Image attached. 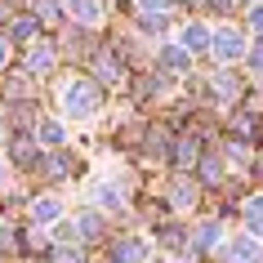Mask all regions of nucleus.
I'll use <instances>...</instances> for the list:
<instances>
[{
    "label": "nucleus",
    "mask_w": 263,
    "mask_h": 263,
    "mask_svg": "<svg viewBox=\"0 0 263 263\" xmlns=\"http://www.w3.org/2000/svg\"><path fill=\"white\" fill-rule=\"evenodd\" d=\"M98 103H103V94H98L94 81H76L67 89V116H76V121H85V116H94Z\"/></svg>",
    "instance_id": "f257e3e1"
},
{
    "label": "nucleus",
    "mask_w": 263,
    "mask_h": 263,
    "mask_svg": "<svg viewBox=\"0 0 263 263\" xmlns=\"http://www.w3.org/2000/svg\"><path fill=\"white\" fill-rule=\"evenodd\" d=\"M205 49H214V58H219V63H232V58H241V49H246V45H241V31L223 27L219 36H210Z\"/></svg>",
    "instance_id": "f03ea898"
},
{
    "label": "nucleus",
    "mask_w": 263,
    "mask_h": 263,
    "mask_svg": "<svg viewBox=\"0 0 263 263\" xmlns=\"http://www.w3.org/2000/svg\"><path fill=\"white\" fill-rule=\"evenodd\" d=\"M228 254H232V263H259V241L254 236H241V241L228 246Z\"/></svg>",
    "instance_id": "7ed1b4c3"
},
{
    "label": "nucleus",
    "mask_w": 263,
    "mask_h": 263,
    "mask_svg": "<svg viewBox=\"0 0 263 263\" xmlns=\"http://www.w3.org/2000/svg\"><path fill=\"white\" fill-rule=\"evenodd\" d=\"M219 232H223L219 223H201V228L192 232V254H201V250H210L214 241H219Z\"/></svg>",
    "instance_id": "20e7f679"
},
{
    "label": "nucleus",
    "mask_w": 263,
    "mask_h": 263,
    "mask_svg": "<svg viewBox=\"0 0 263 263\" xmlns=\"http://www.w3.org/2000/svg\"><path fill=\"white\" fill-rule=\"evenodd\" d=\"M214 94L219 98H236L241 94V76H236V71H219V76H214Z\"/></svg>",
    "instance_id": "39448f33"
},
{
    "label": "nucleus",
    "mask_w": 263,
    "mask_h": 263,
    "mask_svg": "<svg viewBox=\"0 0 263 263\" xmlns=\"http://www.w3.org/2000/svg\"><path fill=\"white\" fill-rule=\"evenodd\" d=\"M147 259V246L143 241H121L116 246V263H143Z\"/></svg>",
    "instance_id": "423d86ee"
},
{
    "label": "nucleus",
    "mask_w": 263,
    "mask_h": 263,
    "mask_svg": "<svg viewBox=\"0 0 263 263\" xmlns=\"http://www.w3.org/2000/svg\"><path fill=\"white\" fill-rule=\"evenodd\" d=\"M71 232H76V236H85V241H94V236H103V219H98V214H81Z\"/></svg>",
    "instance_id": "0eeeda50"
},
{
    "label": "nucleus",
    "mask_w": 263,
    "mask_h": 263,
    "mask_svg": "<svg viewBox=\"0 0 263 263\" xmlns=\"http://www.w3.org/2000/svg\"><path fill=\"white\" fill-rule=\"evenodd\" d=\"M205 45H210L205 27H196V23H192V27L183 31V54H196V49H205Z\"/></svg>",
    "instance_id": "6e6552de"
},
{
    "label": "nucleus",
    "mask_w": 263,
    "mask_h": 263,
    "mask_svg": "<svg viewBox=\"0 0 263 263\" xmlns=\"http://www.w3.org/2000/svg\"><path fill=\"white\" fill-rule=\"evenodd\" d=\"M31 71H36V76H45V71L54 67V49H49V45H41V49H31V63H27Z\"/></svg>",
    "instance_id": "1a4fd4ad"
},
{
    "label": "nucleus",
    "mask_w": 263,
    "mask_h": 263,
    "mask_svg": "<svg viewBox=\"0 0 263 263\" xmlns=\"http://www.w3.org/2000/svg\"><path fill=\"white\" fill-rule=\"evenodd\" d=\"M67 9L81 18V23H98V0H67Z\"/></svg>",
    "instance_id": "9d476101"
},
{
    "label": "nucleus",
    "mask_w": 263,
    "mask_h": 263,
    "mask_svg": "<svg viewBox=\"0 0 263 263\" xmlns=\"http://www.w3.org/2000/svg\"><path fill=\"white\" fill-rule=\"evenodd\" d=\"M31 214H36V223H54L58 214H63V205H58V201H36Z\"/></svg>",
    "instance_id": "9b49d317"
},
{
    "label": "nucleus",
    "mask_w": 263,
    "mask_h": 263,
    "mask_svg": "<svg viewBox=\"0 0 263 263\" xmlns=\"http://www.w3.org/2000/svg\"><path fill=\"white\" fill-rule=\"evenodd\" d=\"M196 156H201V139H183L179 143V165H192Z\"/></svg>",
    "instance_id": "f8f14e48"
},
{
    "label": "nucleus",
    "mask_w": 263,
    "mask_h": 263,
    "mask_svg": "<svg viewBox=\"0 0 263 263\" xmlns=\"http://www.w3.org/2000/svg\"><path fill=\"white\" fill-rule=\"evenodd\" d=\"M201 179H205V183H219V179H223V161H219V156H205V165H201Z\"/></svg>",
    "instance_id": "ddd939ff"
},
{
    "label": "nucleus",
    "mask_w": 263,
    "mask_h": 263,
    "mask_svg": "<svg viewBox=\"0 0 263 263\" xmlns=\"http://www.w3.org/2000/svg\"><path fill=\"white\" fill-rule=\"evenodd\" d=\"M98 201H103V205H111V210H121L125 192H116V187H111V183H103V187H98Z\"/></svg>",
    "instance_id": "4468645a"
},
{
    "label": "nucleus",
    "mask_w": 263,
    "mask_h": 263,
    "mask_svg": "<svg viewBox=\"0 0 263 263\" xmlns=\"http://www.w3.org/2000/svg\"><path fill=\"white\" fill-rule=\"evenodd\" d=\"M174 187H179V192H174V205H192L196 201V183L183 179V183H174Z\"/></svg>",
    "instance_id": "2eb2a0df"
},
{
    "label": "nucleus",
    "mask_w": 263,
    "mask_h": 263,
    "mask_svg": "<svg viewBox=\"0 0 263 263\" xmlns=\"http://www.w3.org/2000/svg\"><path fill=\"white\" fill-rule=\"evenodd\" d=\"M31 31H36V23H31V18H18L14 27H9V36H14V41H27Z\"/></svg>",
    "instance_id": "dca6fc26"
},
{
    "label": "nucleus",
    "mask_w": 263,
    "mask_h": 263,
    "mask_svg": "<svg viewBox=\"0 0 263 263\" xmlns=\"http://www.w3.org/2000/svg\"><path fill=\"white\" fill-rule=\"evenodd\" d=\"M161 63H165V67H187V54H183V49H174V45H170L165 54H161Z\"/></svg>",
    "instance_id": "f3484780"
},
{
    "label": "nucleus",
    "mask_w": 263,
    "mask_h": 263,
    "mask_svg": "<svg viewBox=\"0 0 263 263\" xmlns=\"http://www.w3.org/2000/svg\"><path fill=\"white\" fill-rule=\"evenodd\" d=\"M41 139H45V143H63V125L45 121V125H41Z\"/></svg>",
    "instance_id": "a211bd4d"
},
{
    "label": "nucleus",
    "mask_w": 263,
    "mask_h": 263,
    "mask_svg": "<svg viewBox=\"0 0 263 263\" xmlns=\"http://www.w3.org/2000/svg\"><path fill=\"white\" fill-rule=\"evenodd\" d=\"M36 14L54 23V18H58V0H36Z\"/></svg>",
    "instance_id": "6ab92c4d"
},
{
    "label": "nucleus",
    "mask_w": 263,
    "mask_h": 263,
    "mask_svg": "<svg viewBox=\"0 0 263 263\" xmlns=\"http://www.w3.org/2000/svg\"><path fill=\"white\" fill-rule=\"evenodd\" d=\"M58 259H63V263H85V254H81V250H71V246H63V250H58Z\"/></svg>",
    "instance_id": "aec40b11"
},
{
    "label": "nucleus",
    "mask_w": 263,
    "mask_h": 263,
    "mask_svg": "<svg viewBox=\"0 0 263 263\" xmlns=\"http://www.w3.org/2000/svg\"><path fill=\"white\" fill-rule=\"evenodd\" d=\"M232 5H236V0H210V9H214V14H232Z\"/></svg>",
    "instance_id": "412c9836"
},
{
    "label": "nucleus",
    "mask_w": 263,
    "mask_h": 263,
    "mask_svg": "<svg viewBox=\"0 0 263 263\" xmlns=\"http://www.w3.org/2000/svg\"><path fill=\"white\" fill-rule=\"evenodd\" d=\"M161 5H165V0H143V9H152V14L161 9Z\"/></svg>",
    "instance_id": "4be33fe9"
},
{
    "label": "nucleus",
    "mask_w": 263,
    "mask_h": 263,
    "mask_svg": "<svg viewBox=\"0 0 263 263\" xmlns=\"http://www.w3.org/2000/svg\"><path fill=\"white\" fill-rule=\"evenodd\" d=\"M5 54H9V49H5V41H0V63H5Z\"/></svg>",
    "instance_id": "5701e85b"
}]
</instances>
